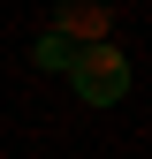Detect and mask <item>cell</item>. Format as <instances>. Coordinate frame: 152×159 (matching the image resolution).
<instances>
[{
	"mask_svg": "<svg viewBox=\"0 0 152 159\" xmlns=\"http://www.w3.org/2000/svg\"><path fill=\"white\" fill-rule=\"evenodd\" d=\"M31 61H38V68H61V76H69V61H76V46L46 30V38H38V53H31Z\"/></svg>",
	"mask_w": 152,
	"mask_h": 159,
	"instance_id": "3",
	"label": "cell"
},
{
	"mask_svg": "<svg viewBox=\"0 0 152 159\" xmlns=\"http://www.w3.org/2000/svg\"><path fill=\"white\" fill-rule=\"evenodd\" d=\"M107 0H61V8H53V38H69L76 53L84 46H107Z\"/></svg>",
	"mask_w": 152,
	"mask_h": 159,
	"instance_id": "2",
	"label": "cell"
},
{
	"mask_svg": "<svg viewBox=\"0 0 152 159\" xmlns=\"http://www.w3.org/2000/svg\"><path fill=\"white\" fill-rule=\"evenodd\" d=\"M69 84L84 106H114V98L129 91V61H122V46H84L69 61Z\"/></svg>",
	"mask_w": 152,
	"mask_h": 159,
	"instance_id": "1",
	"label": "cell"
}]
</instances>
